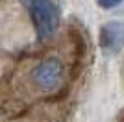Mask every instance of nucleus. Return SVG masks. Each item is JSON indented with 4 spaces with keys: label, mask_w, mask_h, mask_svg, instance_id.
<instances>
[{
    "label": "nucleus",
    "mask_w": 124,
    "mask_h": 122,
    "mask_svg": "<svg viewBox=\"0 0 124 122\" xmlns=\"http://www.w3.org/2000/svg\"><path fill=\"white\" fill-rule=\"evenodd\" d=\"M39 39H48L59 26V8L54 0H24Z\"/></svg>",
    "instance_id": "f257e3e1"
},
{
    "label": "nucleus",
    "mask_w": 124,
    "mask_h": 122,
    "mask_svg": "<svg viewBox=\"0 0 124 122\" xmlns=\"http://www.w3.org/2000/svg\"><path fill=\"white\" fill-rule=\"evenodd\" d=\"M96 4L102 8V9H115L122 4V0H96Z\"/></svg>",
    "instance_id": "20e7f679"
},
{
    "label": "nucleus",
    "mask_w": 124,
    "mask_h": 122,
    "mask_svg": "<svg viewBox=\"0 0 124 122\" xmlns=\"http://www.w3.org/2000/svg\"><path fill=\"white\" fill-rule=\"evenodd\" d=\"M31 81L37 89L52 92L63 83V63L57 57H46L31 69Z\"/></svg>",
    "instance_id": "f03ea898"
},
{
    "label": "nucleus",
    "mask_w": 124,
    "mask_h": 122,
    "mask_svg": "<svg viewBox=\"0 0 124 122\" xmlns=\"http://www.w3.org/2000/svg\"><path fill=\"white\" fill-rule=\"evenodd\" d=\"M122 35H124V26L117 20L108 22L100 30V46L106 54H117L122 46Z\"/></svg>",
    "instance_id": "7ed1b4c3"
}]
</instances>
